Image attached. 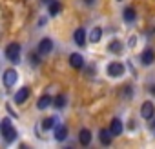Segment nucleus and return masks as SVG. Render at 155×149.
<instances>
[{
  "label": "nucleus",
  "instance_id": "obj_9",
  "mask_svg": "<svg viewBox=\"0 0 155 149\" xmlns=\"http://www.w3.org/2000/svg\"><path fill=\"white\" fill-rule=\"evenodd\" d=\"M29 87H22V89H18L17 93H15V104H24L28 98H29Z\"/></svg>",
  "mask_w": 155,
  "mask_h": 149
},
{
  "label": "nucleus",
  "instance_id": "obj_12",
  "mask_svg": "<svg viewBox=\"0 0 155 149\" xmlns=\"http://www.w3.org/2000/svg\"><path fill=\"white\" fill-rule=\"evenodd\" d=\"M57 125H58V118H57V116H49V118H44V122H42V129H44V131L55 129Z\"/></svg>",
  "mask_w": 155,
  "mask_h": 149
},
{
  "label": "nucleus",
  "instance_id": "obj_21",
  "mask_svg": "<svg viewBox=\"0 0 155 149\" xmlns=\"http://www.w3.org/2000/svg\"><path fill=\"white\" fill-rule=\"evenodd\" d=\"M58 11H60V2H57V0L49 2V15H57Z\"/></svg>",
  "mask_w": 155,
  "mask_h": 149
},
{
  "label": "nucleus",
  "instance_id": "obj_2",
  "mask_svg": "<svg viewBox=\"0 0 155 149\" xmlns=\"http://www.w3.org/2000/svg\"><path fill=\"white\" fill-rule=\"evenodd\" d=\"M6 56H8L9 62L18 64V62H20V46H18L17 42H11V44L6 47Z\"/></svg>",
  "mask_w": 155,
  "mask_h": 149
},
{
  "label": "nucleus",
  "instance_id": "obj_13",
  "mask_svg": "<svg viewBox=\"0 0 155 149\" xmlns=\"http://www.w3.org/2000/svg\"><path fill=\"white\" fill-rule=\"evenodd\" d=\"M79 142H81L82 145H90V144H91V131H90V129H81V133H79Z\"/></svg>",
  "mask_w": 155,
  "mask_h": 149
},
{
  "label": "nucleus",
  "instance_id": "obj_14",
  "mask_svg": "<svg viewBox=\"0 0 155 149\" xmlns=\"http://www.w3.org/2000/svg\"><path fill=\"white\" fill-rule=\"evenodd\" d=\"M111 131L110 129H101V135H99V138H101V144L102 145H110L111 144Z\"/></svg>",
  "mask_w": 155,
  "mask_h": 149
},
{
  "label": "nucleus",
  "instance_id": "obj_5",
  "mask_svg": "<svg viewBox=\"0 0 155 149\" xmlns=\"http://www.w3.org/2000/svg\"><path fill=\"white\" fill-rule=\"evenodd\" d=\"M140 116H142L144 120H151V118L155 116V106H153L151 102H144V104L140 106Z\"/></svg>",
  "mask_w": 155,
  "mask_h": 149
},
{
  "label": "nucleus",
  "instance_id": "obj_8",
  "mask_svg": "<svg viewBox=\"0 0 155 149\" xmlns=\"http://www.w3.org/2000/svg\"><path fill=\"white\" fill-rule=\"evenodd\" d=\"M140 62L144 64V65H151L153 62H155V53H153V49H144L142 51V55H140Z\"/></svg>",
  "mask_w": 155,
  "mask_h": 149
},
{
  "label": "nucleus",
  "instance_id": "obj_1",
  "mask_svg": "<svg viewBox=\"0 0 155 149\" xmlns=\"http://www.w3.org/2000/svg\"><path fill=\"white\" fill-rule=\"evenodd\" d=\"M0 135H2V138H4L8 144H11V142L17 140L18 133H17V129H15V125L11 124L9 118H4L2 122H0Z\"/></svg>",
  "mask_w": 155,
  "mask_h": 149
},
{
  "label": "nucleus",
  "instance_id": "obj_10",
  "mask_svg": "<svg viewBox=\"0 0 155 149\" xmlns=\"http://www.w3.org/2000/svg\"><path fill=\"white\" fill-rule=\"evenodd\" d=\"M122 129H124L122 122H120L119 118H113L111 124H110V131H111V135H113V136H119V135L122 133Z\"/></svg>",
  "mask_w": 155,
  "mask_h": 149
},
{
  "label": "nucleus",
  "instance_id": "obj_22",
  "mask_svg": "<svg viewBox=\"0 0 155 149\" xmlns=\"http://www.w3.org/2000/svg\"><path fill=\"white\" fill-rule=\"evenodd\" d=\"M150 129H151V133L155 135V122H150Z\"/></svg>",
  "mask_w": 155,
  "mask_h": 149
},
{
  "label": "nucleus",
  "instance_id": "obj_3",
  "mask_svg": "<svg viewBox=\"0 0 155 149\" xmlns=\"http://www.w3.org/2000/svg\"><path fill=\"white\" fill-rule=\"evenodd\" d=\"M2 78H4V86H6V87H13V86L17 84V80H18V73H17L13 67H11V69H6Z\"/></svg>",
  "mask_w": 155,
  "mask_h": 149
},
{
  "label": "nucleus",
  "instance_id": "obj_15",
  "mask_svg": "<svg viewBox=\"0 0 155 149\" xmlns=\"http://www.w3.org/2000/svg\"><path fill=\"white\" fill-rule=\"evenodd\" d=\"M122 17H124V20H126L128 24H131V22H135L137 13H135V9H133V8H126V9L122 11Z\"/></svg>",
  "mask_w": 155,
  "mask_h": 149
},
{
  "label": "nucleus",
  "instance_id": "obj_20",
  "mask_svg": "<svg viewBox=\"0 0 155 149\" xmlns=\"http://www.w3.org/2000/svg\"><path fill=\"white\" fill-rule=\"evenodd\" d=\"M53 106L58 107V109H62V107L66 106V97H64V95H57V97L53 98Z\"/></svg>",
  "mask_w": 155,
  "mask_h": 149
},
{
  "label": "nucleus",
  "instance_id": "obj_25",
  "mask_svg": "<svg viewBox=\"0 0 155 149\" xmlns=\"http://www.w3.org/2000/svg\"><path fill=\"white\" fill-rule=\"evenodd\" d=\"M119 2H120V0H119Z\"/></svg>",
  "mask_w": 155,
  "mask_h": 149
},
{
  "label": "nucleus",
  "instance_id": "obj_18",
  "mask_svg": "<svg viewBox=\"0 0 155 149\" xmlns=\"http://www.w3.org/2000/svg\"><path fill=\"white\" fill-rule=\"evenodd\" d=\"M66 136H68V127L66 125H57L55 127V138L58 142H62V140H66Z\"/></svg>",
  "mask_w": 155,
  "mask_h": 149
},
{
  "label": "nucleus",
  "instance_id": "obj_17",
  "mask_svg": "<svg viewBox=\"0 0 155 149\" xmlns=\"http://www.w3.org/2000/svg\"><path fill=\"white\" fill-rule=\"evenodd\" d=\"M51 104H53V98H51L49 95H44V97H40V98H38L37 107H38V109H46V107H49Z\"/></svg>",
  "mask_w": 155,
  "mask_h": 149
},
{
  "label": "nucleus",
  "instance_id": "obj_7",
  "mask_svg": "<svg viewBox=\"0 0 155 149\" xmlns=\"http://www.w3.org/2000/svg\"><path fill=\"white\" fill-rule=\"evenodd\" d=\"M53 51V40L51 38H42L38 42V53L40 55H49Z\"/></svg>",
  "mask_w": 155,
  "mask_h": 149
},
{
  "label": "nucleus",
  "instance_id": "obj_19",
  "mask_svg": "<svg viewBox=\"0 0 155 149\" xmlns=\"http://www.w3.org/2000/svg\"><path fill=\"white\" fill-rule=\"evenodd\" d=\"M101 38H102V29H101V27H93V29H91V33H90V42L97 44Z\"/></svg>",
  "mask_w": 155,
  "mask_h": 149
},
{
  "label": "nucleus",
  "instance_id": "obj_4",
  "mask_svg": "<svg viewBox=\"0 0 155 149\" xmlns=\"http://www.w3.org/2000/svg\"><path fill=\"white\" fill-rule=\"evenodd\" d=\"M108 74L110 77H113V78H119V77H122L124 74V65L120 64V62H111L110 65H108Z\"/></svg>",
  "mask_w": 155,
  "mask_h": 149
},
{
  "label": "nucleus",
  "instance_id": "obj_11",
  "mask_svg": "<svg viewBox=\"0 0 155 149\" xmlns=\"http://www.w3.org/2000/svg\"><path fill=\"white\" fill-rule=\"evenodd\" d=\"M73 38H75V44H77V46H81V47H84V44H86V31H84L82 27H79V29L75 31Z\"/></svg>",
  "mask_w": 155,
  "mask_h": 149
},
{
  "label": "nucleus",
  "instance_id": "obj_6",
  "mask_svg": "<svg viewBox=\"0 0 155 149\" xmlns=\"http://www.w3.org/2000/svg\"><path fill=\"white\" fill-rule=\"evenodd\" d=\"M69 65L73 69H82L84 67V56L81 53H71L69 55Z\"/></svg>",
  "mask_w": 155,
  "mask_h": 149
},
{
  "label": "nucleus",
  "instance_id": "obj_16",
  "mask_svg": "<svg viewBox=\"0 0 155 149\" xmlns=\"http://www.w3.org/2000/svg\"><path fill=\"white\" fill-rule=\"evenodd\" d=\"M122 47H124V44H122L120 40H111L110 46H108V49H110L111 53H115V55H120V53H122Z\"/></svg>",
  "mask_w": 155,
  "mask_h": 149
},
{
  "label": "nucleus",
  "instance_id": "obj_24",
  "mask_svg": "<svg viewBox=\"0 0 155 149\" xmlns=\"http://www.w3.org/2000/svg\"><path fill=\"white\" fill-rule=\"evenodd\" d=\"M151 93H153V95H155V87H151Z\"/></svg>",
  "mask_w": 155,
  "mask_h": 149
},
{
  "label": "nucleus",
  "instance_id": "obj_23",
  "mask_svg": "<svg viewBox=\"0 0 155 149\" xmlns=\"http://www.w3.org/2000/svg\"><path fill=\"white\" fill-rule=\"evenodd\" d=\"M86 4H88V6H91V4H93V0H86Z\"/></svg>",
  "mask_w": 155,
  "mask_h": 149
}]
</instances>
